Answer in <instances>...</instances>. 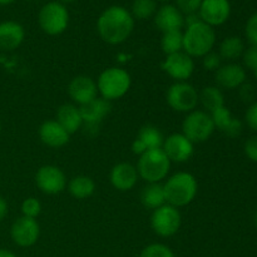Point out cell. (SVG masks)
I'll return each instance as SVG.
<instances>
[{"mask_svg": "<svg viewBox=\"0 0 257 257\" xmlns=\"http://www.w3.org/2000/svg\"><path fill=\"white\" fill-rule=\"evenodd\" d=\"M135 29V18L120 5H112L103 10L97 20V32L100 39L109 45L124 43Z\"/></svg>", "mask_w": 257, "mask_h": 257, "instance_id": "1", "label": "cell"}, {"mask_svg": "<svg viewBox=\"0 0 257 257\" xmlns=\"http://www.w3.org/2000/svg\"><path fill=\"white\" fill-rule=\"evenodd\" d=\"M163 188L166 202L180 208L193 202L198 192V182L192 173L177 172L168 177Z\"/></svg>", "mask_w": 257, "mask_h": 257, "instance_id": "2", "label": "cell"}, {"mask_svg": "<svg viewBox=\"0 0 257 257\" xmlns=\"http://www.w3.org/2000/svg\"><path fill=\"white\" fill-rule=\"evenodd\" d=\"M216 44L215 29L202 20L186 27L183 32V52L191 58H202L212 52Z\"/></svg>", "mask_w": 257, "mask_h": 257, "instance_id": "3", "label": "cell"}, {"mask_svg": "<svg viewBox=\"0 0 257 257\" xmlns=\"http://www.w3.org/2000/svg\"><path fill=\"white\" fill-rule=\"evenodd\" d=\"M132 78L125 69L119 67H110L103 70L97 80L98 93L100 98L112 102L124 97L131 89Z\"/></svg>", "mask_w": 257, "mask_h": 257, "instance_id": "4", "label": "cell"}, {"mask_svg": "<svg viewBox=\"0 0 257 257\" xmlns=\"http://www.w3.org/2000/svg\"><path fill=\"white\" fill-rule=\"evenodd\" d=\"M171 161L162 148L148 150L138 160V176L147 183H161L166 180L171 170Z\"/></svg>", "mask_w": 257, "mask_h": 257, "instance_id": "5", "label": "cell"}, {"mask_svg": "<svg viewBox=\"0 0 257 257\" xmlns=\"http://www.w3.org/2000/svg\"><path fill=\"white\" fill-rule=\"evenodd\" d=\"M38 23L45 34L53 37L60 35L68 29L69 25V12L67 5L62 4L58 0L43 5L38 14Z\"/></svg>", "mask_w": 257, "mask_h": 257, "instance_id": "6", "label": "cell"}, {"mask_svg": "<svg viewBox=\"0 0 257 257\" xmlns=\"http://www.w3.org/2000/svg\"><path fill=\"white\" fill-rule=\"evenodd\" d=\"M212 117L203 109H195L187 113L182 122V133L192 143H203L215 132Z\"/></svg>", "mask_w": 257, "mask_h": 257, "instance_id": "7", "label": "cell"}, {"mask_svg": "<svg viewBox=\"0 0 257 257\" xmlns=\"http://www.w3.org/2000/svg\"><path fill=\"white\" fill-rule=\"evenodd\" d=\"M167 104L175 112L190 113L197 108L198 92L188 82H176L171 85L166 93Z\"/></svg>", "mask_w": 257, "mask_h": 257, "instance_id": "8", "label": "cell"}, {"mask_svg": "<svg viewBox=\"0 0 257 257\" xmlns=\"http://www.w3.org/2000/svg\"><path fill=\"white\" fill-rule=\"evenodd\" d=\"M182 216L180 210L168 203L156 208L151 216V227L160 237H171L181 228Z\"/></svg>", "mask_w": 257, "mask_h": 257, "instance_id": "9", "label": "cell"}, {"mask_svg": "<svg viewBox=\"0 0 257 257\" xmlns=\"http://www.w3.org/2000/svg\"><path fill=\"white\" fill-rule=\"evenodd\" d=\"M35 183L45 195H58L65 190L68 181L62 168L54 165H45L38 170Z\"/></svg>", "mask_w": 257, "mask_h": 257, "instance_id": "10", "label": "cell"}, {"mask_svg": "<svg viewBox=\"0 0 257 257\" xmlns=\"http://www.w3.org/2000/svg\"><path fill=\"white\" fill-rule=\"evenodd\" d=\"M10 237L19 247H32L40 237V225L37 218L22 216L10 227Z\"/></svg>", "mask_w": 257, "mask_h": 257, "instance_id": "11", "label": "cell"}, {"mask_svg": "<svg viewBox=\"0 0 257 257\" xmlns=\"http://www.w3.org/2000/svg\"><path fill=\"white\" fill-rule=\"evenodd\" d=\"M162 70L175 79L176 82H187L195 72V62L193 58L186 54L185 52H178L175 54L166 55L165 60L161 64Z\"/></svg>", "mask_w": 257, "mask_h": 257, "instance_id": "12", "label": "cell"}, {"mask_svg": "<svg viewBox=\"0 0 257 257\" xmlns=\"http://www.w3.org/2000/svg\"><path fill=\"white\" fill-rule=\"evenodd\" d=\"M162 150L171 162L185 163L195 153V143L191 142L183 133H172L165 138Z\"/></svg>", "mask_w": 257, "mask_h": 257, "instance_id": "13", "label": "cell"}, {"mask_svg": "<svg viewBox=\"0 0 257 257\" xmlns=\"http://www.w3.org/2000/svg\"><path fill=\"white\" fill-rule=\"evenodd\" d=\"M198 15L200 19L210 27H220L230 19V0H202Z\"/></svg>", "mask_w": 257, "mask_h": 257, "instance_id": "14", "label": "cell"}, {"mask_svg": "<svg viewBox=\"0 0 257 257\" xmlns=\"http://www.w3.org/2000/svg\"><path fill=\"white\" fill-rule=\"evenodd\" d=\"M68 94L78 107L88 104L98 98L97 82L88 75H77L68 84Z\"/></svg>", "mask_w": 257, "mask_h": 257, "instance_id": "15", "label": "cell"}, {"mask_svg": "<svg viewBox=\"0 0 257 257\" xmlns=\"http://www.w3.org/2000/svg\"><path fill=\"white\" fill-rule=\"evenodd\" d=\"M156 28L162 33L181 30L185 27V15L175 4H162L153 17Z\"/></svg>", "mask_w": 257, "mask_h": 257, "instance_id": "16", "label": "cell"}, {"mask_svg": "<svg viewBox=\"0 0 257 257\" xmlns=\"http://www.w3.org/2000/svg\"><path fill=\"white\" fill-rule=\"evenodd\" d=\"M138 178L140 176H138L136 166L128 162L117 163L115 166H113L109 173L110 185L120 192H127V191L132 190L137 185Z\"/></svg>", "mask_w": 257, "mask_h": 257, "instance_id": "17", "label": "cell"}, {"mask_svg": "<svg viewBox=\"0 0 257 257\" xmlns=\"http://www.w3.org/2000/svg\"><path fill=\"white\" fill-rule=\"evenodd\" d=\"M215 79L218 88L237 89L246 82V70L237 63H228L216 70Z\"/></svg>", "mask_w": 257, "mask_h": 257, "instance_id": "18", "label": "cell"}, {"mask_svg": "<svg viewBox=\"0 0 257 257\" xmlns=\"http://www.w3.org/2000/svg\"><path fill=\"white\" fill-rule=\"evenodd\" d=\"M80 113L83 118V125L89 130H97L100 123L103 122L108 113L110 112V102L103 99V98H95L94 100L88 104L82 105Z\"/></svg>", "mask_w": 257, "mask_h": 257, "instance_id": "19", "label": "cell"}, {"mask_svg": "<svg viewBox=\"0 0 257 257\" xmlns=\"http://www.w3.org/2000/svg\"><path fill=\"white\" fill-rule=\"evenodd\" d=\"M39 138L50 148H62L69 143L70 135L55 119L45 120L39 127Z\"/></svg>", "mask_w": 257, "mask_h": 257, "instance_id": "20", "label": "cell"}, {"mask_svg": "<svg viewBox=\"0 0 257 257\" xmlns=\"http://www.w3.org/2000/svg\"><path fill=\"white\" fill-rule=\"evenodd\" d=\"M25 30L20 23L7 20L0 23V50L12 52L23 44Z\"/></svg>", "mask_w": 257, "mask_h": 257, "instance_id": "21", "label": "cell"}, {"mask_svg": "<svg viewBox=\"0 0 257 257\" xmlns=\"http://www.w3.org/2000/svg\"><path fill=\"white\" fill-rule=\"evenodd\" d=\"M211 117H212L215 128L225 133L227 137L236 138L242 132V122L238 118L233 117L231 110L226 105L211 113Z\"/></svg>", "mask_w": 257, "mask_h": 257, "instance_id": "22", "label": "cell"}, {"mask_svg": "<svg viewBox=\"0 0 257 257\" xmlns=\"http://www.w3.org/2000/svg\"><path fill=\"white\" fill-rule=\"evenodd\" d=\"M57 120L70 136L77 133L83 127L80 108L73 103H65L57 110Z\"/></svg>", "mask_w": 257, "mask_h": 257, "instance_id": "23", "label": "cell"}, {"mask_svg": "<svg viewBox=\"0 0 257 257\" xmlns=\"http://www.w3.org/2000/svg\"><path fill=\"white\" fill-rule=\"evenodd\" d=\"M141 202L147 210L155 211L156 208L166 205L165 188L162 183H148L141 192Z\"/></svg>", "mask_w": 257, "mask_h": 257, "instance_id": "24", "label": "cell"}, {"mask_svg": "<svg viewBox=\"0 0 257 257\" xmlns=\"http://www.w3.org/2000/svg\"><path fill=\"white\" fill-rule=\"evenodd\" d=\"M198 103L202 105L205 112L211 114L216 109L225 105V97L220 88L208 85L198 93Z\"/></svg>", "mask_w": 257, "mask_h": 257, "instance_id": "25", "label": "cell"}, {"mask_svg": "<svg viewBox=\"0 0 257 257\" xmlns=\"http://www.w3.org/2000/svg\"><path fill=\"white\" fill-rule=\"evenodd\" d=\"M68 191L77 200H85L93 196L95 191V182L89 176H75L68 183Z\"/></svg>", "mask_w": 257, "mask_h": 257, "instance_id": "26", "label": "cell"}, {"mask_svg": "<svg viewBox=\"0 0 257 257\" xmlns=\"http://www.w3.org/2000/svg\"><path fill=\"white\" fill-rule=\"evenodd\" d=\"M243 52H245L243 40L240 37H236V35L225 38L221 42L220 48H218V54H220V57L225 60H230V62L242 57Z\"/></svg>", "mask_w": 257, "mask_h": 257, "instance_id": "27", "label": "cell"}, {"mask_svg": "<svg viewBox=\"0 0 257 257\" xmlns=\"http://www.w3.org/2000/svg\"><path fill=\"white\" fill-rule=\"evenodd\" d=\"M161 48L166 55L183 52V32L182 30H171L162 33Z\"/></svg>", "mask_w": 257, "mask_h": 257, "instance_id": "28", "label": "cell"}, {"mask_svg": "<svg viewBox=\"0 0 257 257\" xmlns=\"http://www.w3.org/2000/svg\"><path fill=\"white\" fill-rule=\"evenodd\" d=\"M138 140L142 141L147 150H155V148H162L163 142H165V137H163L162 132L160 128L155 127V125L147 124L142 127L138 132L137 136Z\"/></svg>", "mask_w": 257, "mask_h": 257, "instance_id": "29", "label": "cell"}, {"mask_svg": "<svg viewBox=\"0 0 257 257\" xmlns=\"http://www.w3.org/2000/svg\"><path fill=\"white\" fill-rule=\"evenodd\" d=\"M157 9V0H133L130 12L135 20H146L155 17Z\"/></svg>", "mask_w": 257, "mask_h": 257, "instance_id": "30", "label": "cell"}, {"mask_svg": "<svg viewBox=\"0 0 257 257\" xmlns=\"http://www.w3.org/2000/svg\"><path fill=\"white\" fill-rule=\"evenodd\" d=\"M140 257H176L172 248L165 243H151L141 251Z\"/></svg>", "mask_w": 257, "mask_h": 257, "instance_id": "31", "label": "cell"}, {"mask_svg": "<svg viewBox=\"0 0 257 257\" xmlns=\"http://www.w3.org/2000/svg\"><path fill=\"white\" fill-rule=\"evenodd\" d=\"M42 212V203L35 197H28L22 203V213L25 217L37 218Z\"/></svg>", "mask_w": 257, "mask_h": 257, "instance_id": "32", "label": "cell"}, {"mask_svg": "<svg viewBox=\"0 0 257 257\" xmlns=\"http://www.w3.org/2000/svg\"><path fill=\"white\" fill-rule=\"evenodd\" d=\"M202 0H175V5L183 15L198 13Z\"/></svg>", "mask_w": 257, "mask_h": 257, "instance_id": "33", "label": "cell"}, {"mask_svg": "<svg viewBox=\"0 0 257 257\" xmlns=\"http://www.w3.org/2000/svg\"><path fill=\"white\" fill-rule=\"evenodd\" d=\"M202 65L206 70L216 72V70L222 65V58L220 57L218 53L212 50V52H210L208 54H206L205 57H202Z\"/></svg>", "mask_w": 257, "mask_h": 257, "instance_id": "34", "label": "cell"}, {"mask_svg": "<svg viewBox=\"0 0 257 257\" xmlns=\"http://www.w3.org/2000/svg\"><path fill=\"white\" fill-rule=\"evenodd\" d=\"M245 34L248 42L251 43V45L257 47V13L251 15L247 22H246Z\"/></svg>", "mask_w": 257, "mask_h": 257, "instance_id": "35", "label": "cell"}, {"mask_svg": "<svg viewBox=\"0 0 257 257\" xmlns=\"http://www.w3.org/2000/svg\"><path fill=\"white\" fill-rule=\"evenodd\" d=\"M242 57H243V64H245V67L251 70H255L257 68V47H255V45H251L250 48L245 49Z\"/></svg>", "mask_w": 257, "mask_h": 257, "instance_id": "36", "label": "cell"}, {"mask_svg": "<svg viewBox=\"0 0 257 257\" xmlns=\"http://www.w3.org/2000/svg\"><path fill=\"white\" fill-rule=\"evenodd\" d=\"M243 151H245V155L248 160L257 163V136H253L246 141Z\"/></svg>", "mask_w": 257, "mask_h": 257, "instance_id": "37", "label": "cell"}, {"mask_svg": "<svg viewBox=\"0 0 257 257\" xmlns=\"http://www.w3.org/2000/svg\"><path fill=\"white\" fill-rule=\"evenodd\" d=\"M246 124L251 128L252 131L257 132V102H253L252 104L248 107L247 112L245 114Z\"/></svg>", "mask_w": 257, "mask_h": 257, "instance_id": "38", "label": "cell"}, {"mask_svg": "<svg viewBox=\"0 0 257 257\" xmlns=\"http://www.w3.org/2000/svg\"><path fill=\"white\" fill-rule=\"evenodd\" d=\"M238 89H240L241 98H242V100H245V102H251V100L255 98V88L251 84L243 83Z\"/></svg>", "mask_w": 257, "mask_h": 257, "instance_id": "39", "label": "cell"}, {"mask_svg": "<svg viewBox=\"0 0 257 257\" xmlns=\"http://www.w3.org/2000/svg\"><path fill=\"white\" fill-rule=\"evenodd\" d=\"M147 147L145 146V143L142 142L141 140H138V138H136L135 141H133L132 143V152L135 153L136 156H138V157H141V156L143 155V153L147 152Z\"/></svg>", "mask_w": 257, "mask_h": 257, "instance_id": "40", "label": "cell"}, {"mask_svg": "<svg viewBox=\"0 0 257 257\" xmlns=\"http://www.w3.org/2000/svg\"><path fill=\"white\" fill-rule=\"evenodd\" d=\"M9 212V206H8L7 200L3 196H0V221L4 220Z\"/></svg>", "mask_w": 257, "mask_h": 257, "instance_id": "41", "label": "cell"}, {"mask_svg": "<svg viewBox=\"0 0 257 257\" xmlns=\"http://www.w3.org/2000/svg\"><path fill=\"white\" fill-rule=\"evenodd\" d=\"M0 257H18L13 251L7 250V248H0Z\"/></svg>", "mask_w": 257, "mask_h": 257, "instance_id": "42", "label": "cell"}, {"mask_svg": "<svg viewBox=\"0 0 257 257\" xmlns=\"http://www.w3.org/2000/svg\"><path fill=\"white\" fill-rule=\"evenodd\" d=\"M14 2L15 0H0V5H10Z\"/></svg>", "mask_w": 257, "mask_h": 257, "instance_id": "43", "label": "cell"}, {"mask_svg": "<svg viewBox=\"0 0 257 257\" xmlns=\"http://www.w3.org/2000/svg\"><path fill=\"white\" fill-rule=\"evenodd\" d=\"M59 3H62V4L67 5V4H72V3H75L77 0H58Z\"/></svg>", "mask_w": 257, "mask_h": 257, "instance_id": "44", "label": "cell"}, {"mask_svg": "<svg viewBox=\"0 0 257 257\" xmlns=\"http://www.w3.org/2000/svg\"><path fill=\"white\" fill-rule=\"evenodd\" d=\"M171 0H157V3H162V4H170Z\"/></svg>", "mask_w": 257, "mask_h": 257, "instance_id": "45", "label": "cell"}, {"mask_svg": "<svg viewBox=\"0 0 257 257\" xmlns=\"http://www.w3.org/2000/svg\"><path fill=\"white\" fill-rule=\"evenodd\" d=\"M253 73H255V77H256V79H257V68L255 70H253Z\"/></svg>", "mask_w": 257, "mask_h": 257, "instance_id": "46", "label": "cell"}, {"mask_svg": "<svg viewBox=\"0 0 257 257\" xmlns=\"http://www.w3.org/2000/svg\"><path fill=\"white\" fill-rule=\"evenodd\" d=\"M255 222H256V226H257V211H256V215H255Z\"/></svg>", "mask_w": 257, "mask_h": 257, "instance_id": "47", "label": "cell"}, {"mask_svg": "<svg viewBox=\"0 0 257 257\" xmlns=\"http://www.w3.org/2000/svg\"><path fill=\"white\" fill-rule=\"evenodd\" d=\"M0 133H2V122H0Z\"/></svg>", "mask_w": 257, "mask_h": 257, "instance_id": "48", "label": "cell"}, {"mask_svg": "<svg viewBox=\"0 0 257 257\" xmlns=\"http://www.w3.org/2000/svg\"><path fill=\"white\" fill-rule=\"evenodd\" d=\"M28 2H37V0H28Z\"/></svg>", "mask_w": 257, "mask_h": 257, "instance_id": "49", "label": "cell"}]
</instances>
